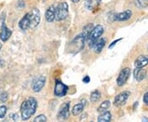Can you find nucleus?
I'll return each mask as SVG.
<instances>
[{
  "label": "nucleus",
  "mask_w": 148,
  "mask_h": 122,
  "mask_svg": "<svg viewBox=\"0 0 148 122\" xmlns=\"http://www.w3.org/2000/svg\"><path fill=\"white\" fill-rule=\"evenodd\" d=\"M40 22V12L37 8H34L28 12L19 21V27L26 31L28 29H35Z\"/></svg>",
  "instance_id": "obj_1"
},
{
  "label": "nucleus",
  "mask_w": 148,
  "mask_h": 122,
  "mask_svg": "<svg viewBox=\"0 0 148 122\" xmlns=\"http://www.w3.org/2000/svg\"><path fill=\"white\" fill-rule=\"evenodd\" d=\"M37 101L34 97H30L22 102L21 106V116L23 121H27L36 112Z\"/></svg>",
  "instance_id": "obj_2"
},
{
  "label": "nucleus",
  "mask_w": 148,
  "mask_h": 122,
  "mask_svg": "<svg viewBox=\"0 0 148 122\" xmlns=\"http://www.w3.org/2000/svg\"><path fill=\"white\" fill-rule=\"evenodd\" d=\"M86 41V38L82 33L77 36L70 43V52L73 54L80 52L84 48Z\"/></svg>",
  "instance_id": "obj_3"
},
{
  "label": "nucleus",
  "mask_w": 148,
  "mask_h": 122,
  "mask_svg": "<svg viewBox=\"0 0 148 122\" xmlns=\"http://www.w3.org/2000/svg\"><path fill=\"white\" fill-rule=\"evenodd\" d=\"M103 32H104V27L101 25H97L92 28L91 32H90V34L88 35L87 39H86V41L89 44V47L91 48L93 44L102 36Z\"/></svg>",
  "instance_id": "obj_4"
},
{
  "label": "nucleus",
  "mask_w": 148,
  "mask_h": 122,
  "mask_svg": "<svg viewBox=\"0 0 148 122\" xmlns=\"http://www.w3.org/2000/svg\"><path fill=\"white\" fill-rule=\"evenodd\" d=\"M69 15V5L66 2L58 3L55 8V20L62 21L64 20Z\"/></svg>",
  "instance_id": "obj_5"
},
{
  "label": "nucleus",
  "mask_w": 148,
  "mask_h": 122,
  "mask_svg": "<svg viewBox=\"0 0 148 122\" xmlns=\"http://www.w3.org/2000/svg\"><path fill=\"white\" fill-rule=\"evenodd\" d=\"M69 91L68 86L63 83L61 81L57 80L54 87V95L56 96H64Z\"/></svg>",
  "instance_id": "obj_6"
},
{
  "label": "nucleus",
  "mask_w": 148,
  "mask_h": 122,
  "mask_svg": "<svg viewBox=\"0 0 148 122\" xmlns=\"http://www.w3.org/2000/svg\"><path fill=\"white\" fill-rule=\"evenodd\" d=\"M45 81H46V79H45V78L44 76H39V77L36 78L35 79L32 81V90L34 91L35 92H40V91L42 90L45 84Z\"/></svg>",
  "instance_id": "obj_7"
},
{
  "label": "nucleus",
  "mask_w": 148,
  "mask_h": 122,
  "mask_svg": "<svg viewBox=\"0 0 148 122\" xmlns=\"http://www.w3.org/2000/svg\"><path fill=\"white\" fill-rule=\"evenodd\" d=\"M130 74H131V69L129 68H125V69H123L121 72L119 73V77L117 79V84L119 85V87L123 86L128 79Z\"/></svg>",
  "instance_id": "obj_8"
},
{
  "label": "nucleus",
  "mask_w": 148,
  "mask_h": 122,
  "mask_svg": "<svg viewBox=\"0 0 148 122\" xmlns=\"http://www.w3.org/2000/svg\"><path fill=\"white\" fill-rule=\"evenodd\" d=\"M69 108H70L69 102H66V103H64L61 106L58 112V116H57V118L58 120H67V119H69V117L70 116Z\"/></svg>",
  "instance_id": "obj_9"
},
{
  "label": "nucleus",
  "mask_w": 148,
  "mask_h": 122,
  "mask_svg": "<svg viewBox=\"0 0 148 122\" xmlns=\"http://www.w3.org/2000/svg\"><path fill=\"white\" fill-rule=\"evenodd\" d=\"M130 96V92L125 91V92H123L121 93H119V95H117V96L114 98V104L115 106H123L126 101L128 99Z\"/></svg>",
  "instance_id": "obj_10"
},
{
  "label": "nucleus",
  "mask_w": 148,
  "mask_h": 122,
  "mask_svg": "<svg viewBox=\"0 0 148 122\" xmlns=\"http://www.w3.org/2000/svg\"><path fill=\"white\" fill-rule=\"evenodd\" d=\"M12 31L8 27L6 26L4 23H3L2 27H1V31H0V39L2 41L5 42L7 41L12 36Z\"/></svg>",
  "instance_id": "obj_11"
},
{
  "label": "nucleus",
  "mask_w": 148,
  "mask_h": 122,
  "mask_svg": "<svg viewBox=\"0 0 148 122\" xmlns=\"http://www.w3.org/2000/svg\"><path fill=\"white\" fill-rule=\"evenodd\" d=\"M106 44V39H105V38H99V39L93 44V45L91 46L90 49L94 50V51H95V53H100V52H101V50L104 49Z\"/></svg>",
  "instance_id": "obj_12"
},
{
  "label": "nucleus",
  "mask_w": 148,
  "mask_h": 122,
  "mask_svg": "<svg viewBox=\"0 0 148 122\" xmlns=\"http://www.w3.org/2000/svg\"><path fill=\"white\" fill-rule=\"evenodd\" d=\"M132 11L126 10L124 12H119V13H117L114 16V20L118 21H127L128 19H130V17H132Z\"/></svg>",
  "instance_id": "obj_13"
},
{
  "label": "nucleus",
  "mask_w": 148,
  "mask_h": 122,
  "mask_svg": "<svg viewBox=\"0 0 148 122\" xmlns=\"http://www.w3.org/2000/svg\"><path fill=\"white\" fill-rule=\"evenodd\" d=\"M148 64V55L142 54L138 56L135 61V66L138 68H143Z\"/></svg>",
  "instance_id": "obj_14"
},
{
  "label": "nucleus",
  "mask_w": 148,
  "mask_h": 122,
  "mask_svg": "<svg viewBox=\"0 0 148 122\" xmlns=\"http://www.w3.org/2000/svg\"><path fill=\"white\" fill-rule=\"evenodd\" d=\"M133 74H134V78L137 79L138 82H141L142 80H143L146 77L147 74V71L143 68H138L136 67V69L133 72Z\"/></svg>",
  "instance_id": "obj_15"
},
{
  "label": "nucleus",
  "mask_w": 148,
  "mask_h": 122,
  "mask_svg": "<svg viewBox=\"0 0 148 122\" xmlns=\"http://www.w3.org/2000/svg\"><path fill=\"white\" fill-rule=\"evenodd\" d=\"M45 19L48 22H53L55 20V8L50 6L45 12Z\"/></svg>",
  "instance_id": "obj_16"
},
{
  "label": "nucleus",
  "mask_w": 148,
  "mask_h": 122,
  "mask_svg": "<svg viewBox=\"0 0 148 122\" xmlns=\"http://www.w3.org/2000/svg\"><path fill=\"white\" fill-rule=\"evenodd\" d=\"M101 0H86L85 1V6L86 9L89 11H93L97 8Z\"/></svg>",
  "instance_id": "obj_17"
},
{
  "label": "nucleus",
  "mask_w": 148,
  "mask_h": 122,
  "mask_svg": "<svg viewBox=\"0 0 148 122\" xmlns=\"http://www.w3.org/2000/svg\"><path fill=\"white\" fill-rule=\"evenodd\" d=\"M84 107H85V103L83 102H81V103H78V104H76L75 106L73 107V109H72V114L73 115V116H78L80 115L82 112H83V110H84Z\"/></svg>",
  "instance_id": "obj_18"
},
{
  "label": "nucleus",
  "mask_w": 148,
  "mask_h": 122,
  "mask_svg": "<svg viewBox=\"0 0 148 122\" xmlns=\"http://www.w3.org/2000/svg\"><path fill=\"white\" fill-rule=\"evenodd\" d=\"M101 116H99L98 117V121L99 122H109L110 121L111 119H112V116H111V113L110 112H101Z\"/></svg>",
  "instance_id": "obj_19"
},
{
  "label": "nucleus",
  "mask_w": 148,
  "mask_h": 122,
  "mask_svg": "<svg viewBox=\"0 0 148 122\" xmlns=\"http://www.w3.org/2000/svg\"><path fill=\"white\" fill-rule=\"evenodd\" d=\"M111 106V103L110 101H109V100H106L104 102H102L101 104V106H99V108L97 109V112H106L107 111Z\"/></svg>",
  "instance_id": "obj_20"
},
{
  "label": "nucleus",
  "mask_w": 148,
  "mask_h": 122,
  "mask_svg": "<svg viewBox=\"0 0 148 122\" xmlns=\"http://www.w3.org/2000/svg\"><path fill=\"white\" fill-rule=\"evenodd\" d=\"M90 101L92 102H96L101 99V92L98 90H95L91 92L90 96Z\"/></svg>",
  "instance_id": "obj_21"
},
{
  "label": "nucleus",
  "mask_w": 148,
  "mask_h": 122,
  "mask_svg": "<svg viewBox=\"0 0 148 122\" xmlns=\"http://www.w3.org/2000/svg\"><path fill=\"white\" fill-rule=\"evenodd\" d=\"M93 24H88V25H86V27L83 28V32H82V34H83V36L86 38V39H87V37H88V35L90 34V32H91V30H92V28H93Z\"/></svg>",
  "instance_id": "obj_22"
},
{
  "label": "nucleus",
  "mask_w": 148,
  "mask_h": 122,
  "mask_svg": "<svg viewBox=\"0 0 148 122\" xmlns=\"http://www.w3.org/2000/svg\"><path fill=\"white\" fill-rule=\"evenodd\" d=\"M135 3L139 8H145L148 6V0H135Z\"/></svg>",
  "instance_id": "obj_23"
},
{
  "label": "nucleus",
  "mask_w": 148,
  "mask_h": 122,
  "mask_svg": "<svg viewBox=\"0 0 148 122\" xmlns=\"http://www.w3.org/2000/svg\"><path fill=\"white\" fill-rule=\"evenodd\" d=\"M34 121L35 122H40V121H47V118L46 116H45V115H40V116H36L35 119H34Z\"/></svg>",
  "instance_id": "obj_24"
},
{
  "label": "nucleus",
  "mask_w": 148,
  "mask_h": 122,
  "mask_svg": "<svg viewBox=\"0 0 148 122\" xmlns=\"http://www.w3.org/2000/svg\"><path fill=\"white\" fill-rule=\"evenodd\" d=\"M8 92H2L0 94V102H5V101H8Z\"/></svg>",
  "instance_id": "obj_25"
},
{
  "label": "nucleus",
  "mask_w": 148,
  "mask_h": 122,
  "mask_svg": "<svg viewBox=\"0 0 148 122\" xmlns=\"http://www.w3.org/2000/svg\"><path fill=\"white\" fill-rule=\"evenodd\" d=\"M7 110L8 108L5 106H0V118H3L5 116L6 113H7Z\"/></svg>",
  "instance_id": "obj_26"
},
{
  "label": "nucleus",
  "mask_w": 148,
  "mask_h": 122,
  "mask_svg": "<svg viewBox=\"0 0 148 122\" xmlns=\"http://www.w3.org/2000/svg\"><path fill=\"white\" fill-rule=\"evenodd\" d=\"M122 40V38H119V39H118V40H115V41H114L113 42L111 43L110 45V46H109V49H111V48H113L115 45H116L117 43L119 42V41H120Z\"/></svg>",
  "instance_id": "obj_27"
},
{
  "label": "nucleus",
  "mask_w": 148,
  "mask_h": 122,
  "mask_svg": "<svg viewBox=\"0 0 148 122\" xmlns=\"http://www.w3.org/2000/svg\"><path fill=\"white\" fill-rule=\"evenodd\" d=\"M143 101H144L145 104L148 105V92L144 95V96H143Z\"/></svg>",
  "instance_id": "obj_28"
},
{
  "label": "nucleus",
  "mask_w": 148,
  "mask_h": 122,
  "mask_svg": "<svg viewBox=\"0 0 148 122\" xmlns=\"http://www.w3.org/2000/svg\"><path fill=\"white\" fill-rule=\"evenodd\" d=\"M82 81H83V83H88L90 81V77L89 76H85L84 78H83V79H82Z\"/></svg>",
  "instance_id": "obj_29"
},
{
  "label": "nucleus",
  "mask_w": 148,
  "mask_h": 122,
  "mask_svg": "<svg viewBox=\"0 0 148 122\" xmlns=\"http://www.w3.org/2000/svg\"><path fill=\"white\" fill-rule=\"evenodd\" d=\"M4 64H5V63H4V60L0 58V68H3V67L4 66Z\"/></svg>",
  "instance_id": "obj_30"
},
{
  "label": "nucleus",
  "mask_w": 148,
  "mask_h": 122,
  "mask_svg": "<svg viewBox=\"0 0 148 122\" xmlns=\"http://www.w3.org/2000/svg\"><path fill=\"white\" fill-rule=\"evenodd\" d=\"M73 3H78V2H80V0H71Z\"/></svg>",
  "instance_id": "obj_31"
},
{
  "label": "nucleus",
  "mask_w": 148,
  "mask_h": 122,
  "mask_svg": "<svg viewBox=\"0 0 148 122\" xmlns=\"http://www.w3.org/2000/svg\"><path fill=\"white\" fill-rule=\"evenodd\" d=\"M143 121H147L148 122V118H143Z\"/></svg>",
  "instance_id": "obj_32"
},
{
  "label": "nucleus",
  "mask_w": 148,
  "mask_h": 122,
  "mask_svg": "<svg viewBox=\"0 0 148 122\" xmlns=\"http://www.w3.org/2000/svg\"><path fill=\"white\" fill-rule=\"evenodd\" d=\"M1 49H2V44L0 43V51H1Z\"/></svg>",
  "instance_id": "obj_33"
}]
</instances>
